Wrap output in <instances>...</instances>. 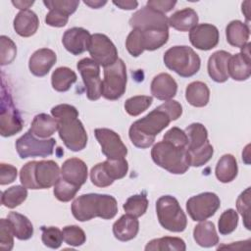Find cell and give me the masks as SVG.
Segmentation results:
<instances>
[{
  "label": "cell",
  "instance_id": "cell-1",
  "mask_svg": "<svg viewBox=\"0 0 251 251\" xmlns=\"http://www.w3.org/2000/svg\"><path fill=\"white\" fill-rule=\"evenodd\" d=\"M52 116L58 121L59 136L65 146L71 151L77 152L85 148L87 133L78 120V111L69 104H60L51 109Z\"/></svg>",
  "mask_w": 251,
  "mask_h": 251
},
{
  "label": "cell",
  "instance_id": "cell-2",
  "mask_svg": "<svg viewBox=\"0 0 251 251\" xmlns=\"http://www.w3.org/2000/svg\"><path fill=\"white\" fill-rule=\"evenodd\" d=\"M71 209L73 216L79 222H86L96 217L110 220L118 213V203L112 195L88 193L75 198Z\"/></svg>",
  "mask_w": 251,
  "mask_h": 251
},
{
  "label": "cell",
  "instance_id": "cell-3",
  "mask_svg": "<svg viewBox=\"0 0 251 251\" xmlns=\"http://www.w3.org/2000/svg\"><path fill=\"white\" fill-rule=\"evenodd\" d=\"M171 122L168 113L158 106L130 126L128 135L131 143L141 149L150 147L154 143L156 135L165 129Z\"/></svg>",
  "mask_w": 251,
  "mask_h": 251
},
{
  "label": "cell",
  "instance_id": "cell-4",
  "mask_svg": "<svg viewBox=\"0 0 251 251\" xmlns=\"http://www.w3.org/2000/svg\"><path fill=\"white\" fill-rule=\"evenodd\" d=\"M151 157L156 165L174 175H182L190 167L187 149L166 140L157 142L153 146Z\"/></svg>",
  "mask_w": 251,
  "mask_h": 251
},
{
  "label": "cell",
  "instance_id": "cell-5",
  "mask_svg": "<svg viewBox=\"0 0 251 251\" xmlns=\"http://www.w3.org/2000/svg\"><path fill=\"white\" fill-rule=\"evenodd\" d=\"M166 67L181 77H190L198 73L201 65L200 57L188 46H174L164 54Z\"/></svg>",
  "mask_w": 251,
  "mask_h": 251
},
{
  "label": "cell",
  "instance_id": "cell-6",
  "mask_svg": "<svg viewBox=\"0 0 251 251\" xmlns=\"http://www.w3.org/2000/svg\"><path fill=\"white\" fill-rule=\"evenodd\" d=\"M156 213L160 225L167 230L181 232L186 228L187 219L176 197L161 196L156 202Z\"/></svg>",
  "mask_w": 251,
  "mask_h": 251
},
{
  "label": "cell",
  "instance_id": "cell-7",
  "mask_svg": "<svg viewBox=\"0 0 251 251\" xmlns=\"http://www.w3.org/2000/svg\"><path fill=\"white\" fill-rule=\"evenodd\" d=\"M24 123L18 109L14 105L9 89L2 78L0 106V133L4 137L15 135L23 129Z\"/></svg>",
  "mask_w": 251,
  "mask_h": 251
},
{
  "label": "cell",
  "instance_id": "cell-8",
  "mask_svg": "<svg viewBox=\"0 0 251 251\" xmlns=\"http://www.w3.org/2000/svg\"><path fill=\"white\" fill-rule=\"evenodd\" d=\"M126 68L122 59L109 67L104 68L102 80V96L107 100H118L126 92Z\"/></svg>",
  "mask_w": 251,
  "mask_h": 251
},
{
  "label": "cell",
  "instance_id": "cell-9",
  "mask_svg": "<svg viewBox=\"0 0 251 251\" xmlns=\"http://www.w3.org/2000/svg\"><path fill=\"white\" fill-rule=\"evenodd\" d=\"M56 140L54 138L38 139L28 129L16 141L17 153L22 159L29 157H47L53 154Z\"/></svg>",
  "mask_w": 251,
  "mask_h": 251
},
{
  "label": "cell",
  "instance_id": "cell-10",
  "mask_svg": "<svg viewBox=\"0 0 251 251\" xmlns=\"http://www.w3.org/2000/svg\"><path fill=\"white\" fill-rule=\"evenodd\" d=\"M221 200L216 193L203 192L190 197L186 201V211L190 218L195 222L205 221L218 211Z\"/></svg>",
  "mask_w": 251,
  "mask_h": 251
},
{
  "label": "cell",
  "instance_id": "cell-11",
  "mask_svg": "<svg viewBox=\"0 0 251 251\" xmlns=\"http://www.w3.org/2000/svg\"><path fill=\"white\" fill-rule=\"evenodd\" d=\"M88 52L92 60L104 68L115 64L119 59L115 44L107 35L102 33L91 35Z\"/></svg>",
  "mask_w": 251,
  "mask_h": 251
},
{
  "label": "cell",
  "instance_id": "cell-12",
  "mask_svg": "<svg viewBox=\"0 0 251 251\" xmlns=\"http://www.w3.org/2000/svg\"><path fill=\"white\" fill-rule=\"evenodd\" d=\"M76 68L80 73L89 100H98L102 96V80L100 66L90 58H83L77 62Z\"/></svg>",
  "mask_w": 251,
  "mask_h": 251
},
{
  "label": "cell",
  "instance_id": "cell-13",
  "mask_svg": "<svg viewBox=\"0 0 251 251\" xmlns=\"http://www.w3.org/2000/svg\"><path fill=\"white\" fill-rule=\"evenodd\" d=\"M129 25L140 30L169 29L168 18L147 6L136 11L129 19Z\"/></svg>",
  "mask_w": 251,
  "mask_h": 251
},
{
  "label": "cell",
  "instance_id": "cell-14",
  "mask_svg": "<svg viewBox=\"0 0 251 251\" xmlns=\"http://www.w3.org/2000/svg\"><path fill=\"white\" fill-rule=\"evenodd\" d=\"M94 134L107 159H121L126 156L127 148L117 132L109 128H96Z\"/></svg>",
  "mask_w": 251,
  "mask_h": 251
},
{
  "label": "cell",
  "instance_id": "cell-15",
  "mask_svg": "<svg viewBox=\"0 0 251 251\" xmlns=\"http://www.w3.org/2000/svg\"><path fill=\"white\" fill-rule=\"evenodd\" d=\"M220 39L218 28L211 24H201L189 32L190 43L199 50L208 51L215 48Z\"/></svg>",
  "mask_w": 251,
  "mask_h": 251
},
{
  "label": "cell",
  "instance_id": "cell-16",
  "mask_svg": "<svg viewBox=\"0 0 251 251\" xmlns=\"http://www.w3.org/2000/svg\"><path fill=\"white\" fill-rule=\"evenodd\" d=\"M228 75L234 80H246L251 75V63H250V43H246L241 47V52L229 58L227 65Z\"/></svg>",
  "mask_w": 251,
  "mask_h": 251
},
{
  "label": "cell",
  "instance_id": "cell-17",
  "mask_svg": "<svg viewBox=\"0 0 251 251\" xmlns=\"http://www.w3.org/2000/svg\"><path fill=\"white\" fill-rule=\"evenodd\" d=\"M91 35L89 31L82 27H72L65 31L62 43L67 51L73 55H80L88 50Z\"/></svg>",
  "mask_w": 251,
  "mask_h": 251
},
{
  "label": "cell",
  "instance_id": "cell-18",
  "mask_svg": "<svg viewBox=\"0 0 251 251\" xmlns=\"http://www.w3.org/2000/svg\"><path fill=\"white\" fill-rule=\"evenodd\" d=\"M60 168L55 161H36L34 175L39 189H46L55 185L60 178Z\"/></svg>",
  "mask_w": 251,
  "mask_h": 251
},
{
  "label": "cell",
  "instance_id": "cell-19",
  "mask_svg": "<svg viewBox=\"0 0 251 251\" xmlns=\"http://www.w3.org/2000/svg\"><path fill=\"white\" fill-rule=\"evenodd\" d=\"M57 61L56 53L48 48L36 50L29 58L28 68L30 73L35 76L46 75Z\"/></svg>",
  "mask_w": 251,
  "mask_h": 251
},
{
  "label": "cell",
  "instance_id": "cell-20",
  "mask_svg": "<svg viewBox=\"0 0 251 251\" xmlns=\"http://www.w3.org/2000/svg\"><path fill=\"white\" fill-rule=\"evenodd\" d=\"M62 177L77 186H81L87 180V166L78 158L67 159L61 168Z\"/></svg>",
  "mask_w": 251,
  "mask_h": 251
},
{
  "label": "cell",
  "instance_id": "cell-21",
  "mask_svg": "<svg viewBox=\"0 0 251 251\" xmlns=\"http://www.w3.org/2000/svg\"><path fill=\"white\" fill-rule=\"evenodd\" d=\"M231 54L225 51L219 50L214 52L208 60V74L210 77L216 82H225L228 79L227 65Z\"/></svg>",
  "mask_w": 251,
  "mask_h": 251
},
{
  "label": "cell",
  "instance_id": "cell-22",
  "mask_svg": "<svg viewBox=\"0 0 251 251\" xmlns=\"http://www.w3.org/2000/svg\"><path fill=\"white\" fill-rule=\"evenodd\" d=\"M151 94L158 100L168 101L174 98L177 91V83L174 77L166 73L154 76L151 82Z\"/></svg>",
  "mask_w": 251,
  "mask_h": 251
},
{
  "label": "cell",
  "instance_id": "cell-23",
  "mask_svg": "<svg viewBox=\"0 0 251 251\" xmlns=\"http://www.w3.org/2000/svg\"><path fill=\"white\" fill-rule=\"evenodd\" d=\"M14 29L15 31L23 37H29L33 35L39 26V20L37 15L27 9L20 11L14 19Z\"/></svg>",
  "mask_w": 251,
  "mask_h": 251
},
{
  "label": "cell",
  "instance_id": "cell-24",
  "mask_svg": "<svg viewBox=\"0 0 251 251\" xmlns=\"http://www.w3.org/2000/svg\"><path fill=\"white\" fill-rule=\"evenodd\" d=\"M139 230L137 218L125 214L113 225L114 236L120 241H129L133 239Z\"/></svg>",
  "mask_w": 251,
  "mask_h": 251
},
{
  "label": "cell",
  "instance_id": "cell-25",
  "mask_svg": "<svg viewBox=\"0 0 251 251\" xmlns=\"http://www.w3.org/2000/svg\"><path fill=\"white\" fill-rule=\"evenodd\" d=\"M198 15L191 8H184L182 10L175 12L169 19V26L179 30L188 31L191 30L198 24Z\"/></svg>",
  "mask_w": 251,
  "mask_h": 251
},
{
  "label": "cell",
  "instance_id": "cell-26",
  "mask_svg": "<svg viewBox=\"0 0 251 251\" xmlns=\"http://www.w3.org/2000/svg\"><path fill=\"white\" fill-rule=\"evenodd\" d=\"M226 41L233 47L241 48L246 43L250 36V29L247 24L241 21H231L226 27Z\"/></svg>",
  "mask_w": 251,
  "mask_h": 251
},
{
  "label": "cell",
  "instance_id": "cell-27",
  "mask_svg": "<svg viewBox=\"0 0 251 251\" xmlns=\"http://www.w3.org/2000/svg\"><path fill=\"white\" fill-rule=\"evenodd\" d=\"M193 237L198 245L206 248L213 247L219 243L215 225L209 221H202L194 226Z\"/></svg>",
  "mask_w": 251,
  "mask_h": 251
},
{
  "label": "cell",
  "instance_id": "cell-28",
  "mask_svg": "<svg viewBox=\"0 0 251 251\" xmlns=\"http://www.w3.org/2000/svg\"><path fill=\"white\" fill-rule=\"evenodd\" d=\"M58 121L47 114L41 113L33 118L31 123V132L39 138H47L58 130Z\"/></svg>",
  "mask_w": 251,
  "mask_h": 251
},
{
  "label": "cell",
  "instance_id": "cell-29",
  "mask_svg": "<svg viewBox=\"0 0 251 251\" xmlns=\"http://www.w3.org/2000/svg\"><path fill=\"white\" fill-rule=\"evenodd\" d=\"M238 173V167L237 162L234 156L231 154H225L221 157V159L218 161L215 174L221 182L227 183L232 181Z\"/></svg>",
  "mask_w": 251,
  "mask_h": 251
},
{
  "label": "cell",
  "instance_id": "cell-30",
  "mask_svg": "<svg viewBox=\"0 0 251 251\" xmlns=\"http://www.w3.org/2000/svg\"><path fill=\"white\" fill-rule=\"evenodd\" d=\"M14 235L20 240H27L33 235V226L24 215L17 212H10L7 217Z\"/></svg>",
  "mask_w": 251,
  "mask_h": 251
},
{
  "label": "cell",
  "instance_id": "cell-31",
  "mask_svg": "<svg viewBox=\"0 0 251 251\" xmlns=\"http://www.w3.org/2000/svg\"><path fill=\"white\" fill-rule=\"evenodd\" d=\"M185 99L194 107H204L210 99L209 87L202 81H193L186 86Z\"/></svg>",
  "mask_w": 251,
  "mask_h": 251
},
{
  "label": "cell",
  "instance_id": "cell-32",
  "mask_svg": "<svg viewBox=\"0 0 251 251\" xmlns=\"http://www.w3.org/2000/svg\"><path fill=\"white\" fill-rule=\"evenodd\" d=\"M76 74L68 67L57 68L51 75V83L53 88L59 92L68 91L76 81Z\"/></svg>",
  "mask_w": 251,
  "mask_h": 251
},
{
  "label": "cell",
  "instance_id": "cell-33",
  "mask_svg": "<svg viewBox=\"0 0 251 251\" xmlns=\"http://www.w3.org/2000/svg\"><path fill=\"white\" fill-rule=\"evenodd\" d=\"M185 242L179 237L173 236H165L152 239L145 246L146 251H185Z\"/></svg>",
  "mask_w": 251,
  "mask_h": 251
},
{
  "label": "cell",
  "instance_id": "cell-34",
  "mask_svg": "<svg viewBox=\"0 0 251 251\" xmlns=\"http://www.w3.org/2000/svg\"><path fill=\"white\" fill-rule=\"evenodd\" d=\"M184 132L187 136V151L200 148L208 141L207 128L200 123H193L189 125Z\"/></svg>",
  "mask_w": 251,
  "mask_h": 251
},
{
  "label": "cell",
  "instance_id": "cell-35",
  "mask_svg": "<svg viewBox=\"0 0 251 251\" xmlns=\"http://www.w3.org/2000/svg\"><path fill=\"white\" fill-rule=\"evenodd\" d=\"M140 30V29H139ZM144 50L154 51L168 42L169 29L140 30Z\"/></svg>",
  "mask_w": 251,
  "mask_h": 251
},
{
  "label": "cell",
  "instance_id": "cell-36",
  "mask_svg": "<svg viewBox=\"0 0 251 251\" xmlns=\"http://www.w3.org/2000/svg\"><path fill=\"white\" fill-rule=\"evenodd\" d=\"M27 197V188L24 185H14L1 194V203L3 206L13 209L21 205Z\"/></svg>",
  "mask_w": 251,
  "mask_h": 251
},
{
  "label": "cell",
  "instance_id": "cell-37",
  "mask_svg": "<svg viewBox=\"0 0 251 251\" xmlns=\"http://www.w3.org/2000/svg\"><path fill=\"white\" fill-rule=\"evenodd\" d=\"M125 212L135 218L143 216L148 208V199L145 194H135L127 198L123 205Z\"/></svg>",
  "mask_w": 251,
  "mask_h": 251
},
{
  "label": "cell",
  "instance_id": "cell-38",
  "mask_svg": "<svg viewBox=\"0 0 251 251\" xmlns=\"http://www.w3.org/2000/svg\"><path fill=\"white\" fill-rule=\"evenodd\" d=\"M153 98L147 95H137L128 98L125 102L126 112L132 117H136L146 111L152 104Z\"/></svg>",
  "mask_w": 251,
  "mask_h": 251
},
{
  "label": "cell",
  "instance_id": "cell-39",
  "mask_svg": "<svg viewBox=\"0 0 251 251\" xmlns=\"http://www.w3.org/2000/svg\"><path fill=\"white\" fill-rule=\"evenodd\" d=\"M102 164L106 173L114 181L116 179L125 177L128 171V163L126 158L107 159L106 161L102 162Z\"/></svg>",
  "mask_w": 251,
  "mask_h": 251
},
{
  "label": "cell",
  "instance_id": "cell-40",
  "mask_svg": "<svg viewBox=\"0 0 251 251\" xmlns=\"http://www.w3.org/2000/svg\"><path fill=\"white\" fill-rule=\"evenodd\" d=\"M79 188H80V186L75 185V184L65 180L61 176L54 185L53 193L59 201L69 202L75 196V194L77 193Z\"/></svg>",
  "mask_w": 251,
  "mask_h": 251
},
{
  "label": "cell",
  "instance_id": "cell-41",
  "mask_svg": "<svg viewBox=\"0 0 251 251\" xmlns=\"http://www.w3.org/2000/svg\"><path fill=\"white\" fill-rule=\"evenodd\" d=\"M189 156V162L190 166L192 167H201L205 165L213 156L214 154V148L210 144L209 141H207L203 146L200 148L187 151Z\"/></svg>",
  "mask_w": 251,
  "mask_h": 251
},
{
  "label": "cell",
  "instance_id": "cell-42",
  "mask_svg": "<svg viewBox=\"0 0 251 251\" xmlns=\"http://www.w3.org/2000/svg\"><path fill=\"white\" fill-rule=\"evenodd\" d=\"M238 225V215L233 209L226 210L218 222V229L221 234L227 235L235 230Z\"/></svg>",
  "mask_w": 251,
  "mask_h": 251
},
{
  "label": "cell",
  "instance_id": "cell-43",
  "mask_svg": "<svg viewBox=\"0 0 251 251\" xmlns=\"http://www.w3.org/2000/svg\"><path fill=\"white\" fill-rule=\"evenodd\" d=\"M41 240L43 244L49 248L52 249H58L64 238H63V232L60 230L57 226H41Z\"/></svg>",
  "mask_w": 251,
  "mask_h": 251
},
{
  "label": "cell",
  "instance_id": "cell-44",
  "mask_svg": "<svg viewBox=\"0 0 251 251\" xmlns=\"http://www.w3.org/2000/svg\"><path fill=\"white\" fill-rule=\"evenodd\" d=\"M64 241L71 246H80L86 241V235L83 229L77 226H67L63 228Z\"/></svg>",
  "mask_w": 251,
  "mask_h": 251
},
{
  "label": "cell",
  "instance_id": "cell-45",
  "mask_svg": "<svg viewBox=\"0 0 251 251\" xmlns=\"http://www.w3.org/2000/svg\"><path fill=\"white\" fill-rule=\"evenodd\" d=\"M0 64L2 66L11 64L17 55V47L14 41L6 35L0 37Z\"/></svg>",
  "mask_w": 251,
  "mask_h": 251
},
{
  "label": "cell",
  "instance_id": "cell-46",
  "mask_svg": "<svg viewBox=\"0 0 251 251\" xmlns=\"http://www.w3.org/2000/svg\"><path fill=\"white\" fill-rule=\"evenodd\" d=\"M236 208L243 219L244 226L250 230V187L240 193L236 200Z\"/></svg>",
  "mask_w": 251,
  "mask_h": 251
},
{
  "label": "cell",
  "instance_id": "cell-47",
  "mask_svg": "<svg viewBox=\"0 0 251 251\" xmlns=\"http://www.w3.org/2000/svg\"><path fill=\"white\" fill-rule=\"evenodd\" d=\"M35 165H36V161L27 162L25 165H24V167L21 169V172H20L21 183L22 185H24L28 189H39L35 181V175H34Z\"/></svg>",
  "mask_w": 251,
  "mask_h": 251
},
{
  "label": "cell",
  "instance_id": "cell-48",
  "mask_svg": "<svg viewBox=\"0 0 251 251\" xmlns=\"http://www.w3.org/2000/svg\"><path fill=\"white\" fill-rule=\"evenodd\" d=\"M126 47L128 53L132 57H138L143 53L144 48H143V43L141 38V32L139 29L133 28L129 32L126 40Z\"/></svg>",
  "mask_w": 251,
  "mask_h": 251
},
{
  "label": "cell",
  "instance_id": "cell-49",
  "mask_svg": "<svg viewBox=\"0 0 251 251\" xmlns=\"http://www.w3.org/2000/svg\"><path fill=\"white\" fill-rule=\"evenodd\" d=\"M14 233L8 219L0 220V248L4 251L12 250L14 246Z\"/></svg>",
  "mask_w": 251,
  "mask_h": 251
},
{
  "label": "cell",
  "instance_id": "cell-50",
  "mask_svg": "<svg viewBox=\"0 0 251 251\" xmlns=\"http://www.w3.org/2000/svg\"><path fill=\"white\" fill-rule=\"evenodd\" d=\"M90 179L91 182L97 187H107L113 184L114 180L110 178L108 174L106 173L103 164H96L90 171Z\"/></svg>",
  "mask_w": 251,
  "mask_h": 251
},
{
  "label": "cell",
  "instance_id": "cell-51",
  "mask_svg": "<svg viewBox=\"0 0 251 251\" xmlns=\"http://www.w3.org/2000/svg\"><path fill=\"white\" fill-rule=\"evenodd\" d=\"M43 4L48 9H58L66 13L67 15L71 16L76 11V8L79 5V1L77 0H48L43 1Z\"/></svg>",
  "mask_w": 251,
  "mask_h": 251
},
{
  "label": "cell",
  "instance_id": "cell-52",
  "mask_svg": "<svg viewBox=\"0 0 251 251\" xmlns=\"http://www.w3.org/2000/svg\"><path fill=\"white\" fill-rule=\"evenodd\" d=\"M163 140L169 141L176 146L184 147L187 149V136L184 132V130L180 129L179 127L174 126L171 129H169L163 136Z\"/></svg>",
  "mask_w": 251,
  "mask_h": 251
},
{
  "label": "cell",
  "instance_id": "cell-53",
  "mask_svg": "<svg viewBox=\"0 0 251 251\" xmlns=\"http://www.w3.org/2000/svg\"><path fill=\"white\" fill-rule=\"evenodd\" d=\"M69 17L70 16L64 13L63 11L52 8V9H49V12L45 17V23L50 26L63 27L68 24Z\"/></svg>",
  "mask_w": 251,
  "mask_h": 251
},
{
  "label": "cell",
  "instance_id": "cell-54",
  "mask_svg": "<svg viewBox=\"0 0 251 251\" xmlns=\"http://www.w3.org/2000/svg\"><path fill=\"white\" fill-rule=\"evenodd\" d=\"M18 176L17 168L10 165L1 163L0 164V184L5 185L12 183Z\"/></svg>",
  "mask_w": 251,
  "mask_h": 251
},
{
  "label": "cell",
  "instance_id": "cell-55",
  "mask_svg": "<svg viewBox=\"0 0 251 251\" xmlns=\"http://www.w3.org/2000/svg\"><path fill=\"white\" fill-rule=\"evenodd\" d=\"M160 107L168 113V115L170 116L172 121L177 120L182 114V107L176 100L171 99V100L165 101L163 104L160 105Z\"/></svg>",
  "mask_w": 251,
  "mask_h": 251
},
{
  "label": "cell",
  "instance_id": "cell-56",
  "mask_svg": "<svg viewBox=\"0 0 251 251\" xmlns=\"http://www.w3.org/2000/svg\"><path fill=\"white\" fill-rule=\"evenodd\" d=\"M176 4V1L173 0H149L147 1V7L160 12L162 14H165L167 12H170L175 5Z\"/></svg>",
  "mask_w": 251,
  "mask_h": 251
},
{
  "label": "cell",
  "instance_id": "cell-57",
  "mask_svg": "<svg viewBox=\"0 0 251 251\" xmlns=\"http://www.w3.org/2000/svg\"><path fill=\"white\" fill-rule=\"evenodd\" d=\"M113 4L122 10H133L138 6V2L134 0H118L113 1Z\"/></svg>",
  "mask_w": 251,
  "mask_h": 251
},
{
  "label": "cell",
  "instance_id": "cell-58",
  "mask_svg": "<svg viewBox=\"0 0 251 251\" xmlns=\"http://www.w3.org/2000/svg\"><path fill=\"white\" fill-rule=\"evenodd\" d=\"M33 3L34 1H12V4L21 11L27 10L30 6L33 5Z\"/></svg>",
  "mask_w": 251,
  "mask_h": 251
},
{
  "label": "cell",
  "instance_id": "cell-59",
  "mask_svg": "<svg viewBox=\"0 0 251 251\" xmlns=\"http://www.w3.org/2000/svg\"><path fill=\"white\" fill-rule=\"evenodd\" d=\"M83 2L85 5L89 6L92 9H99L107 3V1H101V0H84Z\"/></svg>",
  "mask_w": 251,
  "mask_h": 251
},
{
  "label": "cell",
  "instance_id": "cell-60",
  "mask_svg": "<svg viewBox=\"0 0 251 251\" xmlns=\"http://www.w3.org/2000/svg\"><path fill=\"white\" fill-rule=\"evenodd\" d=\"M250 4H251V2L250 1H245V2H243L242 3V13L245 15V17H246V19H247V21H249L250 20Z\"/></svg>",
  "mask_w": 251,
  "mask_h": 251
}]
</instances>
